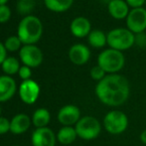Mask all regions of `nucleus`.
Returning a JSON list of instances; mask_svg holds the SVG:
<instances>
[{
  "mask_svg": "<svg viewBox=\"0 0 146 146\" xmlns=\"http://www.w3.org/2000/svg\"><path fill=\"white\" fill-rule=\"evenodd\" d=\"M129 92L128 81L117 74L106 76L96 87V94L100 102L113 108L124 104L128 98Z\"/></svg>",
  "mask_w": 146,
  "mask_h": 146,
  "instance_id": "1",
  "label": "nucleus"
},
{
  "mask_svg": "<svg viewBox=\"0 0 146 146\" xmlns=\"http://www.w3.org/2000/svg\"><path fill=\"white\" fill-rule=\"evenodd\" d=\"M18 38L23 44L33 45L40 40L43 33V26L36 16L28 15L21 20L18 26Z\"/></svg>",
  "mask_w": 146,
  "mask_h": 146,
  "instance_id": "2",
  "label": "nucleus"
},
{
  "mask_svg": "<svg viewBox=\"0 0 146 146\" xmlns=\"http://www.w3.org/2000/svg\"><path fill=\"white\" fill-rule=\"evenodd\" d=\"M125 59L120 51L108 49L100 54L98 58V65L104 69L106 73L115 74L123 68Z\"/></svg>",
  "mask_w": 146,
  "mask_h": 146,
  "instance_id": "3",
  "label": "nucleus"
},
{
  "mask_svg": "<svg viewBox=\"0 0 146 146\" xmlns=\"http://www.w3.org/2000/svg\"><path fill=\"white\" fill-rule=\"evenodd\" d=\"M108 44L110 49L117 51H124L131 48L135 42V37L133 33L128 29L117 28L111 30L108 35Z\"/></svg>",
  "mask_w": 146,
  "mask_h": 146,
  "instance_id": "4",
  "label": "nucleus"
},
{
  "mask_svg": "<svg viewBox=\"0 0 146 146\" xmlns=\"http://www.w3.org/2000/svg\"><path fill=\"white\" fill-rule=\"evenodd\" d=\"M78 137L84 140H94L100 135L102 125L94 116H84L76 124Z\"/></svg>",
  "mask_w": 146,
  "mask_h": 146,
  "instance_id": "5",
  "label": "nucleus"
},
{
  "mask_svg": "<svg viewBox=\"0 0 146 146\" xmlns=\"http://www.w3.org/2000/svg\"><path fill=\"white\" fill-rule=\"evenodd\" d=\"M104 125L110 134H121L128 127V117L120 110H111L104 116Z\"/></svg>",
  "mask_w": 146,
  "mask_h": 146,
  "instance_id": "6",
  "label": "nucleus"
},
{
  "mask_svg": "<svg viewBox=\"0 0 146 146\" xmlns=\"http://www.w3.org/2000/svg\"><path fill=\"white\" fill-rule=\"evenodd\" d=\"M126 25L132 33L140 34L146 29V9L134 8L126 17Z\"/></svg>",
  "mask_w": 146,
  "mask_h": 146,
  "instance_id": "7",
  "label": "nucleus"
},
{
  "mask_svg": "<svg viewBox=\"0 0 146 146\" xmlns=\"http://www.w3.org/2000/svg\"><path fill=\"white\" fill-rule=\"evenodd\" d=\"M19 56L22 63L29 68H36L43 61L42 51L34 45H25L20 49Z\"/></svg>",
  "mask_w": 146,
  "mask_h": 146,
  "instance_id": "8",
  "label": "nucleus"
},
{
  "mask_svg": "<svg viewBox=\"0 0 146 146\" xmlns=\"http://www.w3.org/2000/svg\"><path fill=\"white\" fill-rule=\"evenodd\" d=\"M40 94V87L33 80L23 81L19 87V96L23 102L27 104H33L38 100Z\"/></svg>",
  "mask_w": 146,
  "mask_h": 146,
  "instance_id": "9",
  "label": "nucleus"
},
{
  "mask_svg": "<svg viewBox=\"0 0 146 146\" xmlns=\"http://www.w3.org/2000/svg\"><path fill=\"white\" fill-rule=\"evenodd\" d=\"M81 119V111L78 106L74 104H67L63 106L58 112V120L64 126H72L77 124Z\"/></svg>",
  "mask_w": 146,
  "mask_h": 146,
  "instance_id": "10",
  "label": "nucleus"
},
{
  "mask_svg": "<svg viewBox=\"0 0 146 146\" xmlns=\"http://www.w3.org/2000/svg\"><path fill=\"white\" fill-rule=\"evenodd\" d=\"M57 136L49 127L37 128L32 134L33 146H55Z\"/></svg>",
  "mask_w": 146,
  "mask_h": 146,
  "instance_id": "11",
  "label": "nucleus"
},
{
  "mask_svg": "<svg viewBox=\"0 0 146 146\" xmlns=\"http://www.w3.org/2000/svg\"><path fill=\"white\" fill-rule=\"evenodd\" d=\"M90 49L83 44H76L71 47L69 51V58L75 65H85L90 60Z\"/></svg>",
  "mask_w": 146,
  "mask_h": 146,
  "instance_id": "12",
  "label": "nucleus"
},
{
  "mask_svg": "<svg viewBox=\"0 0 146 146\" xmlns=\"http://www.w3.org/2000/svg\"><path fill=\"white\" fill-rule=\"evenodd\" d=\"M16 92V83L9 76L0 77V102L9 100Z\"/></svg>",
  "mask_w": 146,
  "mask_h": 146,
  "instance_id": "13",
  "label": "nucleus"
},
{
  "mask_svg": "<svg viewBox=\"0 0 146 146\" xmlns=\"http://www.w3.org/2000/svg\"><path fill=\"white\" fill-rule=\"evenodd\" d=\"M30 117L25 113L16 114L13 118L10 120V132L14 134H22L29 129L31 125Z\"/></svg>",
  "mask_w": 146,
  "mask_h": 146,
  "instance_id": "14",
  "label": "nucleus"
},
{
  "mask_svg": "<svg viewBox=\"0 0 146 146\" xmlns=\"http://www.w3.org/2000/svg\"><path fill=\"white\" fill-rule=\"evenodd\" d=\"M71 32L74 36L78 38L88 36L90 31V23L85 17H78L71 23Z\"/></svg>",
  "mask_w": 146,
  "mask_h": 146,
  "instance_id": "15",
  "label": "nucleus"
},
{
  "mask_svg": "<svg viewBox=\"0 0 146 146\" xmlns=\"http://www.w3.org/2000/svg\"><path fill=\"white\" fill-rule=\"evenodd\" d=\"M108 12L115 19H123L128 15V5L123 0H112L108 3Z\"/></svg>",
  "mask_w": 146,
  "mask_h": 146,
  "instance_id": "16",
  "label": "nucleus"
},
{
  "mask_svg": "<svg viewBox=\"0 0 146 146\" xmlns=\"http://www.w3.org/2000/svg\"><path fill=\"white\" fill-rule=\"evenodd\" d=\"M78 134L76 128L72 126H64L58 131L57 140L63 145H70L77 139Z\"/></svg>",
  "mask_w": 146,
  "mask_h": 146,
  "instance_id": "17",
  "label": "nucleus"
},
{
  "mask_svg": "<svg viewBox=\"0 0 146 146\" xmlns=\"http://www.w3.org/2000/svg\"><path fill=\"white\" fill-rule=\"evenodd\" d=\"M51 119L50 112L46 108H38L35 110L32 116V122L37 128H43L47 127Z\"/></svg>",
  "mask_w": 146,
  "mask_h": 146,
  "instance_id": "18",
  "label": "nucleus"
},
{
  "mask_svg": "<svg viewBox=\"0 0 146 146\" xmlns=\"http://www.w3.org/2000/svg\"><path fill=\"white\" fill-rule=\"evenodd\" d=\"M88 41L94 48H102L108 43V37L102 31L94 30L88 34Z\"/></svg>",
  "mask_w": 146,
  "mask_h": 146,
  "instance_id": "19",
  "label": "nucleus"
},
{
  "mask_svg": "<svg viewBox=\"0 0 146 146\" xmlns=\"http://www.w3.org/2000/svg\"><path fill=\"white\" fill-rule=\"evenodd\" d=\"M48 9L54 12H63L68 10L73 4L74 0H44Z\"/></svg>",
  "mask_w": 146,
  "mask_h": 146,
  "instance_id": "20",
  "label": "nucleus"
},
{
  "mask_svg": "<svg viewBox=\"0 0 146 146\" xmlns=\"http://www.w3.org/2000/svg\"><path fill=\"white\" fill-rule=\"evenodd\" d=\"M2 70L7 76H12L15 75L19 72L20 70V64L16 58L13 57H9V58H6L5 61L3 62V64L1 65Z\"/></svg>",
  "mask_w": 146,
  "mask_h": 146,
  "instance_id": "21",
  "label": "nucleus"
},
{
  "mask_svg": "<svg viewBox=\"0 0 146 146\" xmlns=\"http://www.w3.org/2000/svg\"><path fill=\"white\" fill-rule=\"evenodd\" d=\"M21 44L22 42L18 38V36H11L6 39L5 43H4V46H5L6 50L10 51V52H14V51H17L18 49H20Z\"/></svg>",
  "mask_w": 146,
  "mask_h": 146,
  "instance_id": "22",
  "label": "nucleus"
},
{
  "mask_svg": "<svg viewBox=\"0 0 146 146\" xmlns=\"http://www.w3.org/2000/svg\"><path fill=\"white\" fill-rule=\"evenodd\" d=\"M33 7H34L33 0H20L17 5L18 11L21 14H28L32 11Z\"/></svg>",
  "mask_w": 146,
  "mask_h": 146,
  "instance_id": "23",
  "label": "nucleus"
},
{
  "mask_svg": "<svg viewBox=\"0 0 146 146\" xmlns=\"http://www.w3.org/2000/svg\"><path fill=\"white\" fill-rule=\"evenodd\" d=\"M90 77L94 80V81L100 82L102 79H104L106 77V72L104 71L102 68H100V66H94V68H92L90 70Z\"/></svg>",
  "mask_w": 146,
  "mask_h": 146,
  "instance_id": "24",
  "label": "nucleus"
},
{
  "mask_svg": "<svg viewBox=\"0 0 146 146\" xmlns=\"http://www.w3.org/2000/svg\"><path fill=\"white\" fill-rule=\"evenodd\" d=\"M11 16V11L8 6L0 5V23H6L10 19Z\"/></svg>",
  "mask_w": 146,
  "mask_h": 146,
  "instance_id": "25",
  "label": "nucleus"
},
{
  "mask_svg": "<svg viewBox=\"0 0 146 146\" xmlns=\"http://www.w3.org/2000/svg\"><path fill=\"white\" fill-rule=\"evenodd\" d=\"M18 75L21 78L23 81H27L30 80L31 75H32V72H31V68L27 67V66H23V67L20 68L19 72H18Z\"/></svg>",
  "mask_w": 146,
  "mask_h": 146,
  "instance_id": "26",
  "label": "nucleus"
},
{
  "mask_svg": "<svg viewBox=\"0 0 146 146\" xmlns=\"http://www.w3.org/2000/svg\"><path fill=\"white\" fill-rule=\"evenodd\" d=\"M10 131V121L5 117L0 116V134H5Z\"/></svg>",
  "mask_w": 146,
  "mask_h": 146,
  "instance_id": "27",
  "label": "nucleus"
},
{
  "mask_svg": "<svg viewBox=\"0 0 146 146\" xmlns=\"http://www.w3.org/2000/svg\"><path fill=\"white\" fill-rule=\"evenodd\" d=\"M145 1L146 0H126V3L134 9V8H141V6L145 4Z\"/></svg>",
  "mask_w": 146,
  "mask_h": 146,
  "instance_id": "28",
  "label": "nucleus"
},
{
  "mask_svg": "<svg viewBox=\"0 0 146 146\" xmlns=\"http://www.w3.org/2000/svg\"><path fill=\"white\" fill-rule=\"evenodd\" d=\"M5 60H6V48L4 46V44L0 43V65H2Z\"/></svg>",
  "mask_w": 146,
  "mask_h": 146,
  "instance_id": "29",
  "label": "nucleus"
},
{
  "mask_svg": "<svg viewBox=\"0 0 146 146\" xmlns=\"http://www.w3.org/2000/svg\"><path fill=\"white\" fill-rule=\"evenodd\" d=\"M140 140H141V142L143 143V144H145L146 145V129H144V130L141 132V134H140Z\"/></svg>",
  "mask_w": 146,
  "mask_h": 146,
  "instance_id": "30",
  "label": "nucleus"
},
{
  "mask_svg": "<svg viewBox=\"0 0 146 146\" xmlns=\"http://www.w3.org/2000/svg\"><path fill=\"white\" fill-rule=\"evenodd\" d=\"M8 0H0V5H5Z\"/></svg>",
  "mask_w": 146,
  "mask_h": 146,
  "instance_id": "31",
  "label": "nucleus"
},
{
  "mask_svg": "<svg viewBox=\"0 0 146 146\" xmlns=\"http://www.w3.org/2000/svg\"><path fill=\"white\" fill-rule=\"evenodd\" d=\"M104 1H106V2H108V3H110V1H112V0H104Z\"/></svg>",
  "mask_w": 146,
  "mask_h": 146,
  "instance_id": "32",
  "label": "nucleus"
},
{
  "mask_svg": "<svg viewBox=\"0 0 146 146\" xmlns=\"http://www.w3.org/2000/svg\"><path fill=\"white\" fill-rule=\"evenodd\" d=\"M0 114H1V108H0Z\"/></svg>",
  "mask_w": 146,
  "mask_h": 146,
  "instance_id": "33",
  "label": "nucleus"
},
{
  "mask_svg": "<svg viewBox=\"0 0 146 146\" xmlns=\"http://www.w3.org/2000/svg\"><path fill=\"white\" fill-rule=\"evenodd\" d=\"M145 7H146V1H145Z\"/></svg>",
  "mask_w": 146,
  "mask_h": 146,
  "instance_id": "34",
  "label": "nucleus"
},
{
  "mask_svg": "<svg viewBox=\"0 0 146 146\" xmlns=\"http://www.w3.org/2000/svg\"><path fill=\"white\" fill-rule=\"evenodd\" d=\"M14 146H18V145H14Z\"/></svg>",
  "mask_w": 146,
  "mask_h": 146,
  "instance_id": "35",
  "label": "nucleus"
}]
</instances>
